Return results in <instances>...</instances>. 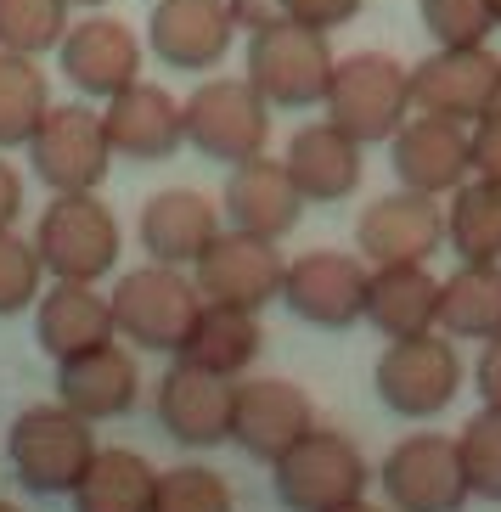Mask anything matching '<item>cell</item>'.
Returning a JSON list of instances; mask_svg holds the SVG:
<instances>
[{
  "label": "cell",
  "mask_w": 501,
  "mask_h": 512,
  "mask_svg": "<svg viewBox=\"0 0 501 512\" xmlns=\"http://www.w3.org/2000/svg\"><path fill=\"white\" fill-rule=\"evenodd\" d=\"M440 242H445L440 197L411 192V186L378 197L355 226V254L366 265H428V254H440Z\"/></svg>",
  "instance_id": "obj_16"
},
{
  "label": "cell",
  "mask_w": 501,
  "mask_h": 512,
  "mask_svg": "<svg viewBox=\"0 0 501 512\" xmlns=\"http://www.w3.org/2000/svg\"><path fill=\"white\" fill-rule=\"evenodd\" d=\"M462 451V473H468V490L485 501H501V406H479L456 439Z\"/></svg>",
  "instance_id": "obj_33"
},
{
  "label": "cell",
  "mask_w": 501,
  "mask_h": 512,
  "mask_svg": "<svg viewBox=\"0 0 501 512\" xmlns=\"http://www.w3.org/2000/svg\"><path fill=\"white\" fill-rule=\"evenodd\" d=\"M192 282L209 304H237V310H265L271 299H282V282H288V259L276 254L271 237H254V231H220L214 248L192 265Z\"/></svg>",
  "instance_id": "obj_11"
},
{
  "label": "cell",
  "mask_w": 501,
  "mask_h": 512,
  "mask_svg": "<svg viewBox=\"0 0 501 512\" xmlns=\"http://www.w3.org/2000/svg\"><path fill=\"white\" fill-rule=\"evenodd\" d=\"M445 242L462 265H501V186L496 181H462L445 209Z\"/></svg>",
  "instance_id": "obj_28"
},
{
  "label": "cell",
  "mask_w": 501,
  "mask_h": 512,
  "mask_svg": "<svg viewBox=\"0 0 501 512\" xmlns=\"http://www.w3.org/2000/svg\"><path fill=\"white\" fill-rule=\"evenodd\" d=\"M333 512H378V507H366V501H350V507H333Z\"/></svg>",
  "instance_id": "obj_43"
},
{
  "label": "cell",
  "mask_w": 501,
  "mask_h": 512,
  "mask_svg": "<svg viewBox=\"0 0 501 512\" xmlns=\"http://www.w3.org/2000/svg\"><path fill=\"white\" fill-rule=\"evenodd\" d=\"M34 248L57 282H102L119 265V220L96 192H51L34 226Z\"/></svg>",
  "instance_id": "obj_4"
},
{
  "label": "cell",
  "mask_w": 501,
  "mask_h": 512,
  "mask_svg": "<svg viewBox=\"0 0 501 512\" xmlns=\"http://www.w3.org/2000/svg\"><path fill=\"white\" fill-rule=\"evenodd\" d=\"M321 107L361 147H383L417 113L411 107V68H400L389 51H350V57H338L333 85H327V102Z\"/></svg>",
  "instance_id": "obj_2"
},
{
  "label": "cell",
  "mask_w": 501,
  "mask_h": 512,
  "mask_svg": "<svg viewBox=\"0 0 501 512\" xmlns=\"http://www.w3.org/2000/svg\"><path fill=\"white\" fill-rule=\"evenodd\" d=\"M361 490H366V462L344 434L310 428V434L276 462V496L293 512L350 507V501H361Z\"/></svg>",
  "instance_id": "obj_10"
},
{
  "label": "cell",
  "mask_w": 501,
  "mask_h": 512,
  "mask_svg": "<svg viewBox=\"0 0 501 512\" xmlns=\"http://www.w3.org/2000/svg\"><path fill=\"white\" fill-rule=\"evenodd\" d=\"M68 6H79V12H102V6H113V0H68Z\"/></svg>",
  "instance_id": "obj_42"
},
{
  "label": "cell",
  "mask_w": 501,
  "mask_h": 512,
  "mask_svg": "<svg viewBox=\"0 0 501 512\" xmlns=\"http://www.w3.org/2000/svg\"><path fill=\"white\" fill-rule=\"evenodd\" d=\"M411 107L479 124L490 107H501V57L490 46H434L411 68Z\"/></svg>",
  "instance_id": "obj_9"
},
{
  "label": "cell",
  "mask_w": 501,
  "mask_h": 512,
  "mask_svg": "<svg viewBox=\"0 0 501 512\" xmlns=\"http://www.w3.org/2000/svg\"><path fill=\"white\" fill-rule=\"evenodd\" d=\"M57 62H62V79L79 96L107 102V96H119L124 85L141 79V40L124 17L91 12V17H79V23H68V34H62V46H57Z\"/></svg>",
  "instance_id": "obj_13"
},
{
  "label": "cell",
  "mask_w": 501,
  "mask_h": 512,
  "mask_svg": "<svg viewBox=\"0 0 501 512\" xmlns=\"http://www.w3.org/2000/svg\"><path fill=\"white\" fill-rule=\"evenodd\" d=\"M102 124H107V141H113V158H124V164H164L186 147L181 102L152 79H136L119 96H107Z\"/></svg>",
  "instance_id": "obj_18"
},
{
  "label": "cell",
  "mask_w": 501,
  "mask_h": 512,
  "mask_svg": "<svg viewBox=\"0 0 501 512\" xmlns=\"http://www.w3.org/2000/svg\"><path fill=\"white\" fill-rule=\"evenodd\" d=\"M473 136V175L501 186V107H490L479 124H468Z\"/></svg>",
  "instance_id": "obj_38"
},
{
  "label": "cell",
  "mask_w": 501,
  "mask_h": 512,
  "mask_svg": "<svg viewBox=\"0 0 501 512\" xmlns=\"http://www.w3.org/2000/svg\"><path fill=\"white\" fill-rule=\"evenodd\" d=\"M107 299H113V327H119L124 344L158 349V355H181L203 316L198 282L181 276V265H158V259L124 271Z\"/></svg>",
  "instance_id": "obj_1"
},
{
  "label": "cell",
  "mask_w": 501,
  "mask_h": 512,
  "mask_svg": "<svg viewBox=\"0 0 501 512\" xmlns=\"http://www.w3.org/2000/svg\"><path fill=\"white\" fill-rule=\"evenodd\" d=\"M310 428H316V417H310L304 389H293V383H282V377L237 383V400H231V439H237L248 456H259V462L276 467Z\"/></svg>",
  "instance_id": "obj_19"
},
{
  "label": "cell",
  "mask_w": 501,
  "mask_h": 512,
  "mask_svg": "<svg viewBox=\"0 0 501 512\" xmlns=\"http://www.w3.org/2000/svg\"><path fill=\"white\" fill-rule=\"evenodd\" d=\"M0 512H17V507H12V501H0Z\"/></svg>",
  "instance_id": "obj_45"
},
{
  "label": "cell",
  "mask_w": 501,
  "mask_h": 512,
  "mask_svg": "<svg viewBox=\"0 0 501 512\" xmlns=\"http://www.w3.org/2000/svg\"><path fill=\"white\" fill-rule=\"evenodd\" d=\"M23 169L6 164V152H0V231H12L17 226V214H23Z\"/></svg>",
  "instance_id": "obj_40"
},
{
  "label": "cell",
  "mask_w": 501,
  "mask_h": 512,
  "mask_svg": "<svg viewBox=\"0 0 501 512\" xmlns=\"http://www.w3.org/2000/svg\"><path fill=\"white\" fill-rule=\"evenodd\" d=\"M231 6V23H237V29H271V23H282V17H288V6H282V0H226Z\"/></svg>",
  "instance_id": "obj_39"
},
{
  "label": "cell",
  "mask_w": 501,
  "mask_h": 512,
  "mask_svg": "<svg viewBox=\"0 0 501 512\" xmlns=\"http://www.w3.org/2000/svg\"><path fill=\"white\" fill-rule=\"evenodd\" d=\"M220 214H226L237 231H254V237L282 242L304 214V192L293 186L288 164L282 158H248V164H231L226 192H220Z\"/></svg>",
  "instance_id": "obj_20"
},
{
  "label": "cell",
  "mask_w": 501,
  "mask_h": 512,
  "mask_svg": "<svg viewBox=\"0 0 501 512\" xmlns=\"http://www.w3.org/2000/svg\"><path fill=\"white\" fill-rule=\"evenodd\" d=\"M29 164L46 192H96L113 169V141H107L102 113L85 102L51 107L29 141Z\"/></svg>",
  "instance_id": "obj_7"
},
{
  "label": "cell",
  "mask_w": 501,
  "mask_h": 512,
  "mask_svg": "<svg viewBox=\"0 0 501 512\" xmlns=\"http://www.w3.org/2000/svg\"><path fill=\"white\" fill-rule=\"evenodd\" d=\"M186 147H198L209 164H248L271 141V102L254 91V79H203L181 102Z\"/></svg>",
  "instance_id": "obj_6"
},
{
  "label": "cell",
  "mask_w": 501,
  "mask_h": 512,
  "mask_svg": "<svg viewBox=\"0 0 501 512\" xmlns=\"http://www.w3.org/2000/svg\"><path fill=\"white\" fill-rule=\"evenodd\" d=\"M34 338L51 361H68V355H85V349H102L119 338L113 327V299L96 293V282H57L40 293L34 304Z\"/></svg>",
  "instance_id": "obj_24"
},
{
  "label": "cell",
  "mask_w": 501,
  "mask_h": 512,
  "mask_svg": "<svg viewBox=\"0 0 501 512\" xmlns=\"http://www.w3.org/2000/svg\"><path fill=\"white\" fill-rule=\"evenodd\" d=\"M152 512H231V490L214 467H169L158 473V490H152Z\"/></svg>",
  "instance_id": "obj_36"
},
{
  "label": "cell",
  "mask_w": 501,
  "mask_h": 512,
  "mask_svg": "<svg viewBox=\"0 0 501 512\" xmlns=\"http://www.w3.org/2000/svg\"><path fill=\"white\" fill-rule=\"evenodd\" d=\"M259 344H265V332H259L254 310L203 299V316H198V327H192V338H186L181 361L203 366V372H214V377H237V372L254 366Z\"/></svg>",
  "instance_id": "obj_27"
},
{
  "label": "cell",
  "mask_w": 501,
  "mask_h": 512,
  "mask_svg": "<svg viewBox=\"0 0 501 512\" xmlns=\"http://www.w3.org/2000/svg\"><path fill=\"white\" fill-rule=\"evenodd\" d=\"M417 17H423L434 46H485L496 34L490 0H417Z\"/></svg>",
  "instance_id": "obj_34"
},
{
  "label": "cell",
  "mask_w": 501,
  "mask_h": 512,
  "mask_svg": "<svg viewBox=\"0 0 501 512\" xmlns=\"http://www.w3.org/2000/svg\"><path fill=\"white\" fill-rule=\"evenodd\" d=\"M366 321L389 344L395 338H417V332H434L440 327V282L428 276V265H372Z\"/></svg>",
  "instance_id": "obj_26"
},
{
  "label": "cell",
  "mask_w": 501,
  "mask_h": 512,
  "mask_svg": "<svg viewBox=\"0 0 501 512\" xmlns=\"http://www.w3.org/2000/svg\"><path fill=\"white\" fill-rule=\"evenodd\" d=\"M46 113H51V85L40 74V57L0 51V152L29 147Z\"/></svg>",
  "instance_id": "obj_31"
},
{
  "label": "cell",
  "mask_w": 501,
  "mask_h": 512,
  "mask_svg": "<svg viewBox=\"0 0 501 512\" xmlns=\"http://www.w3.org/2000/svg\"><path fill=\"white\" fill-rule=\"evenodd\" d=\"M378 400L395 417H440L445 406L462 389V361H456V344H445L440 332H417V338H395V344L378 355Z\"/></svg>",
  "instance_id": "obj_8"
},
{
  "label": "cell",
  "mask_w": 501,
  "mask_h": 512,
  "mask_svg": "<svg viewBox=\"0 0 501 512\" xmlns=\"http://www.w3.org/2000/svg\"><path fill=\"white\" fill-rule=\"evenodd\" d=\"M68 23H74L68 0H0V51L46 57L62 46Z\"/></svg>",
  "instance_id": "obj_32"
},
{
  "label": "cell",
  "mask_w": 501,
  "mask_h": 512,
  "mask_svg": "<svg viewBox=\"0 0 501 512\" xmlns=\"http://www.w3.org/2000/svg\"><path fill=\"white\" fill-rule=\"evenodd\" d=\"M136 394H141V372L119 344H102V349H85V355L57 361V400L68 411H79L85 422L124 417V411L136 406Z\"/></svg>",
  "instance_id": "obj_25"
},
{
  "label": "cell",
  "mask_w": 501,
  "mask_h": 512,
  "mask_svg": "<svg viewBox=\"0 0 501 512\" xmlns=\"http://www.w3.org/2000/svg\"><path fill=\"white\" fill-rule=\"evenodd\" d=\"M46 293V265L40 248L17 231H0V316H23Z\"/></svg>",
  "instance_id": "obj_35"
},
{
  "label": "cell",
  "mask_w": 501,
  "mask_h": 512,
  "mask_svg": "<svg viewBox=\"0 0 501 512\" xmlns=\"http://www.w3.org/2000/svg\"><path fill=\"white\" fill-rule=\"evenodd\" d=\"M473 383H479V400L485 406H501V338H490L479 366H473Z\"/></svg>",
  "instance_id": "obj_41"
},
{
  "label": "cell",
  "mask_w": 501,
  "mask_h": 512,
  "mask_svg": "<svg viewBox=\"0 0 501 512\" xmlns=\"http://www.w3.org/2000/svg\"><path fill=\"white\" fill-rule=\"evenodd\" d=\"M231 400H237L231 377H214L181 361L158 383V422L181 445H220V439H231Z\"/></svg>",
  "instance_id": "obj_22"
},
{
  "label": "cell",
  "mask_w": 501,
  "mask_h": 512,
  "mask_svg": "<svg viewBox=\"0 0 501 512\" xmlns=\"http://www.w3.org/2000/svg\"><path fill=\"white\" fill-rule=\"evenodd\" d=\"M366 282H372V265L361 254H338V248H316V254H299L288 265V282H282V304H288L299 321L310 327H355L366 321Z\"/></svg>",
  "instance_id": "obj_12"
},
{
  "label": "cell",
  "mask_w": 501,
  "mask_h": 512,
  "mask_svg": "<svg viewBox=\"0 0 501 512\" xmlns=\"http://www.w3.org/2000/svg\"><path fill=\"white\" fill-rule=\"evenodd\" d=\"M383 496L395 512H456L473 496L462 451L445 434H411L383 456Z\"/></svg>",
  "instance_id": "obj_14"
},
{
  "label": "cell",
  "mask_w": 501,
  "mask_h": 512,
  "mask_svg": "<svg viewBox=\"0 0 501 512\" xmlns=\"http://www.w3.org/2000/svg\"><path fill=\"white\" fill-rule=\"evenodd\" d=\"M282 164H288L293 186L304 192V203H344L366 175V147L350 130H338L333 119H321L293 130Z\"/></svg>",
  "instance_id": "obj_21"
},
{
  "label": "cell",
  "mask_w": 501,
  "mask_h": 512,
  "mask_svg": "<svg viewBox=\"0 0 501 512\" xmlns=\"http://www.w3.org/2000/svg\"><path fill=\"white\" fill-rule=\"evenodd\" d=\"M440 327L451 338H501V265H456L440 282Z\"/></svg>",
  "instance_id": "obj_29"
},
{
  "label": "cell",
  "mask_w": 501,
  "mask_h": 512,
  "mask_svg": "<svg viewBox=\"0 0 501 512\" xmlns=\"http://www.w3.org/2000/svg\"><path fill=\"white\" fill-rule=\"evenodd\" d=\"M282 6H288L293 23H304V29H321V34H333V29H344L350 17H361L366 0H282Z\"/></svg>",
  "instance_id": "obj_37"
},
{
  "label": "cell",
  "mask_w": 501,
  "mask_h": 512,
  "mask_svg": "<svg viewBox=\"0 0 501 512\" xmlns=\"http://www.w3.org/2000/svg\"><path fill=\"white\" fill-rule=\"evenodd\" d=\"M158 473L136 451H96L85 479L74 484V512H152Z\"/></svg>",
  "instance_id": "obj_30"
},
{
  "label": "cell",
  "mask_w": 501,
  "mask_h": 512,
  "mask_svg": "<svg viewBox=\"0 0 501 512\" xmlns=\"http://www.w3.org/2000/svg\"><path fill=\"white\" fill-rule=\"evenodd\" d=\"M333 68H338L333 40H327L321 29L293 23V17L248 34L243 74L254 79V91L271 107H293V113L321 107L327 102V85H333Z\"/></svg>",
  "instance_id": "obj_3"
},
{
  "label": "cell",
  "mask_w": 501,
  "mask_h": 512,
  "mask_svg": "<svg viewBox=\"0 0 501 512\" xmlns=\"http://www.w3.org/2000/svg\"><path fill=\"white\" fill-rule=\"evenodd\" d=\"M490 6H496V29H501V0H490Z\"/></svg>",
  "instance_id": "obj_44"
},
{
  "label": "cell",
  "mask_w": 501,
  "mask_h": 512,
  "mask_svg": "<svg viewBox=\"0 0 501 512\" xmlns=\"http://www.w3.org/2000/svg\"><path fill=\"white\" fill-rule=\"evenodd\" d=\"M231 40H237V23L226 0H152L147 46L175 74H214Z\"/></svg>",
  "instance_id": "obj_17"
},
{
  "label": "cell",
  "mask_w": 501,
  "mask_h": 512,
  "mask_svg": "<svg viewBox=\"0 0 501 512\" xmlns=\"http://www.w3.org/2000/svg\"><path fill=\"white\" fill-rule=\"evenodd\" d=\"M6 456L34 496H74V484L96 462V434L62 400L57 406H29L6 434Z\"/></svg>",
  "instance_id": "obj_5"
},
{
  "label": "cell",
  "mask_w": 501,
  "mask_h": 512,
  "mask_svg": "<svg viewBox=\"0 0 501 512\" xmlns=\"http://www.w3.org/2000/svg\"><path fill=\"white\" fill-rule=\"evenodd\" d=\"M395 181L428 197H451L462 181H473V136L468 124L440 119V113H411L389 141Z\"/></svg>",
  "instance_id": "obj_15"
},
{
  "label": "cell",
  "mask_w": 501,
  "mask_h": 512,
  "mask_svg": "<svg viewBox=\"0 0 501 512\" xmlns=\"http://www.w3.org/2000/svg\"><path fill=\"white\" fill-rule=\"evenodd\" d=\"M136 237L158 265H198L220 237V209L192 186H169V192H152L141 203Z\"/></svg>",
  "instance_id": "obj_23"
}]
</instances>
